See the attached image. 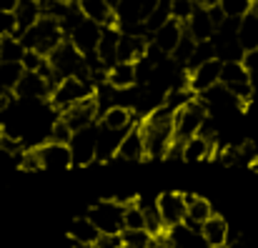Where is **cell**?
Listing matches in <instances>:
<instances>
[{
    "instance_id": "6da1fadb",
    "label": "cell",
    "mask_w": 258,
    "mask_h": 248,
    "mask_svg": "<svg viewBox=\"0 0 258 248\" xmlns=\"http://www.w3.org/2000/svg\"><path fill=\"white\" fill-rule=\"evenodd\" d=\"M20 40H23V45L28 50H38L43 55H50L66 40V33L60 28V20H55V18H50V15L43 13V18L20 35Z\"/></svg>"
},
{
    "instance_id": "7a4b0ae2",
    "label": "cell",
    "mask_w": 258,
    "mask_h": 248,
    "mask_svg": "<svg viewBox=\"0 0 258 248\" xmlns=\"http://www.w3.org/2000/svg\"><path fill=\"white\" fill-rule=\"evenodd\" d=\"M208 105L201 95H196L188 105L175 110V128H173V141L175 143H188L193 136L201 133L203 120L208 118Z\"/></svg>"
},
{
    "instance_id": "3957f363",
    "label": "cell",
    "mask_w": 258,
    "mask_h": 248,
    "mask_svg": "<svg viewBox=\"0 0 258 248\" xmlns=\"http://www.w3.org/2000/svg\"><path fill=\"white\" fill-rule=\"evenodd\" d=\"M95 88H98V85H95L93 81L78 78V76H71V78H63V81L53 88V93H50L48 100H50V105H53L58 113H63L66 108H71V105L86 100V98H90V95H95Z\"/></svg>"
},
{
    "instance_id": "277c9868",
    "label": "cell",
    "mask_w": 258,
    "mask_h": 248,
    "mask_svg": "<svg viewBox=\"0 0 258 248\" xmlns=\"http://www.w3.org/2000/svg\"><path fill=\"white\" fill-rule=\"evenodd\" d=\"M125 203L123 201H100L88 211V218L98 226L100 233H118L123 231Z\"/></svg>"
},
{
    "instance_id": "5b68a950",
    "label": "cell",
    "mask_w": 258,
    "mask_h": 248,
    "mask_svg": "<svg viewBox=\"0 0 258 248\" xmlns=\"http://www.w3.org/2000/svg\"><path fill=\"white\" fill-rule=\"evenodd\" d=\"M71 153H73V168H86L98 156V126H88L73 133L71 138Z\"/></svg>"
},
{
    "instance_id": "8992f818",
    "label": "cell",
    "mask_w": 258,
    "mask_h": 248,
    "mask_svg": "<svg viewBox=\"0 0 258 248\" xmlns=\"http://www.w3.org/2000/svg\"><path fill=\"white\" fill-rule=\"evenodd\" d=\"M38 156L40 170H68L73 168V153L68 143H58V141H48L33 148Z\"/></svg>"
},
{
    "instance_id": "52a82bcc",
    "label": "cell",
    "mask_w": 258,
    "mask_h": 248,
    "mask_svg": "<svg viewBox=\"0 0 258 248\" xmlns=\"http://www.w3.org/2000/svg\"><path fill=\"white\" fill-rule=\"evenodd\" d=\"M60 118H63V120L71 126V131L76 133V131H81V128L95 126V120L100 118V103H98L95 95H90L86 100H81V103L66 108V110L60 113Z\"/></svg>"
},
{
    "instance_id": "ba28073f",
    "label": "cell",
    "mask_w": 258,
    "mask_h": 248,
    "mask_svg": "<svg viewBox=\"0 0 258 248\" xmlns=\"http://www.w3.org/2000/svg\"><path fill=\"white\" fill-rule=\"evenodd\" d=\"M100 35H103V25L90 20V18H83L68 35V40L83 53V55H90L98 50V43H100Z\"/></svg>"
},
{
    "instance_id": "9c48e42d",
    "label": "cell",
    "mask_w": 258,
    "mask_h": 248,
    "mask_svg": "<svg viewBox=\"0 0 258 248\" xmlns=\"http://www.w3.org/2000/svg\"><path fill=\"white\" fill-rule=\"evenodd\" d=\"M221 71H223V60L221 58H211V60L196 66L193 71H188V85L201 95L208 88H213V85L221 83Z\"/></svg>"
},
{
    "instance_id": "30bf717a",
    "label": "cell",
    "mask_w": 258,
    "mask_h": 248,
    "mask_svg": "<svg viewBox=\"0 0 258 248\" xmlns=\"http://www.w3.org/2000/svg\"><path fill=\"white\" fill-rule=\"evenodd\" d=\"M156 206L163 216V223L166 228H173L178 223L185 221V211H188V201L183 193H175V191H168V193H161L156 198Z\"/></svg>"
},
{
    "instance_id": "8fae6325",
    "label": "cell",
    "mask_w": 258,
    "mask_h": 248,
    "mask_svg": "<svg viewBox=\"0 0 258 248\" xmlns=\"http://www.w3.org/2000/svg\"><path fill=\"white\" fill-rule=\"evenodd\" d=\"M50 93H53L50 81H48L43 73H38V71H25L23 78H20V83H18V88H15V95L23 98V100L50 98Z\"/></svg>"
},
{
    "instance_id": "7c38bea8",
    "label": "cell",
    "mask_w": 258,
    "mask_h": 248,
    "mask_svg": "<svg viewBox=\"0 0 258 248\" xmlns=\"http://www.w3.org/2000/svg\"><path fill=\"white\" fill-rule=\"evenodd\" d=\"M125 133L128 131H123V128H108L100 123L98 126V156H95V161L108 163L113 156H118V148H120Z\"/></svg>"
},
{
    "instance_id": "4fadbf2b",
    "label": "cell",
    "mask_w": 258,
    "mask_h": 248,
    "mask_svg": "<svg viewBox=\"0 0 258 248\" xmlns=\"http://www.w3.org/2000/svg\"><path fill=\"white\" fill-rule=\"evenodd\" d=\"M183 33H185V25H183L180 20L171 18L163 28H158V30L151 35V43L158 45L166 55H173L175 48H178V43H180V38H183Z\"/></svg>"
},
{
    "instance_id": "5bb4252c",
    "label": "cell",
    "mask_w": 258,
    "mask_h": 248,
    "mask_svg": "<svg viewBox=\"0 0 258 248\" xmlns=\"http://www.w3.org/2000/svg\"><path fill=\"white\" fill-rule=\"evenodd\" d=\"M168 246L171 248H211L206 243L203 233L198 228H190L185 221L168 228Z\"/></svg>"
},
{
    "instance_id": "9a60e30c",
    "label": "cell",
    "mask_w": 258,
    "mask_h": 248,
    "mask_svg": "<svg viewBox=\"0 0 258 248\" xmlns=\"http://www.w3.org/2000/svg\"><path fill=\"white\" fill-rule=\"evenodd\" d=\"M185 30L196 38V40H211L213 35H216V23H213V18H211V13H208V5H198L196 10H193V15L188 18V23H185Z\"/></svg>"
},
{
    "instance_id": "2e32d148",
    "label": "cell",
    "mask_w": 258,
    "mask_h": 248,
    "mask_svg": "<svg viewBox=\"0 0 258 248\" xmlns=\"http://www.w3.org/2000/svg\"><path fill=\"white\" fill-rule=\"evenodd\" d=\"M118 158L131 161V163L146 158V138H143V131H141L138 123L125 133V138H123V143H120V148H118Z\"/></svg>"
},
{
    "instance_id": "e0dca14e",
    "label": "cell",
    "mask_w": 258,
    "mask_h": 248,
    "mask_svg": "<svg viewBox=\"0 0 258 248\" xmlns=\"http://www.w3.org/2000/svg\"><path fill=\"white\" fill-rule=\"evenodd\" d=\"M118 43H120V28L118 25H103V35H100L95 53L108 68L118 63Z\"/></svg>"
},
{
    "instance_id": "ac0fdd59",
    "label": "cell",
    "mask_w": 258,
    "mask_h": 248,
    "mask_svg": "<svg viewBox=\"0 0 258 248\" xmlns=\"http://www.w3.org/2000/svg\"><path fill=\"white\" fill-rule=\"evenodd\" d=\"M201 233L206 238V243L211 248H226L231 241V231H228V223L221 218V216H211L203 226H201Z\"/></svg>"
},
{
    "instance_id": "d6986e66",
    "label": "cell",
    "mask_w": 258,
    "mask_h": 248,
    "mask_svg": "<svg viewBox=\"0 0 258 248\" xmlns=\"http://www.w3.org/2000/svg\"><path fill=\"white\" fill-rule=\"evenodd\" d=\"M113 88L118 90H125V88H133L138 85V71H136V63H128V60H118L115 66L108 68V78Z\"/></svg>"
},
{
    "instance_id": "ffe728a7",
    "label": "cell",
    "mask_w": 258,
    "mask_h": 248,
    "mask_svg": "<svg viewBox=\"0 0 258 248\" xmlns=\"http://www.w3.org/2000/svg\"><path fill=\"white\" fill-rule=\"evenodd\" d=\"M78 5L90 20H95L100 25H118V15L108 5V0H78Z\"/></svg>"
},
{
    "instance_id": "44dd1931",
    "label": "cell",
    "mask_w": 258,
    "mask_h": 248,
    "mask_svg": "<svg viewBox=\"0 0 258 248\" xmlns=\"http://www.w3.org/2000/svg\"><path fill=\"white\" fill-rule=\"evenodd\" d=\"M238 40H241V45H243L246 53L258 50V8L248 10L238 20Z\"/></svg>"
},
{
    "instance_id": "7402d4cb",
    "label": "cell",
    "mask_w": 258,
    "mask_h": 248,
    "mask_svg": "<svg viewBox=\"0 0 258 248\" xmlns=\"http://www.w3.org/2000/svg\"><path fill=\"white\" fill-rule=\"evenodd\" d=\"M218 143L216 138H206V136H193L188 143H185V153H183V161H206L211 158L213 153H218Z\"/></svg>"
},
{
    "instance_id": "603a6c76",
    "label": "cell",
    "mask_w": 258,
    "mask_h": 248,
    "mask_svg": "<svg viewBox=\"0 0 258 248\" xmlns=\"http://www.w3.org/2000/svg\"><path fill=\"white\" fill-rule=\"evenodd\" d=\"M185 201H188L185 223H188L190 228H198V231H201V226L213 216V206H211L203 196H185Z\"/></svg>"
},
{
    "instance_id": "cb8c5ba5",
    "label": "cell",
    "mask_w": 258,
    "mask_h": 248,
    "mask_svg": "<svg viewBox=\"0 0 258 248\" xmlns=\"http://www.w3.org/2000/svg\"><path fill=\"white\" fill-rule=\"evenodd\" d=\"M15 18H18V38H20L28 28H33L43 18V3H38V0H18Z\"/></svg>"
},
{
    "instance_id": "d4e9b609",
    "label": "cell",
    "mask_w": 258,
    "mask_h": 248,
    "mask_svg": "<svg viewBox=\"0 0 258 248\" xmlns=\"http://www.w3.org/2000/svg\"><path fill=\"white\" fill-rule=\"evenodd\" d=\"M100 123L108 126V128H123V131H131L136 126V110L128 108V105H110L103 115H100Z\"/></svg>"
},
{
    "instance_id": "484cf974",
    "label": "cell",
    "mask_w": 258,
    "mask_h": 248,
    "mask_svg": "<svg viewBox=\"0 0 258 248\" xmlns=\"http://www.w3.org/2000/svg\"><path fill=\"white\" fill-rule=\"evenodd\" d=\"M98 236H100V231H98V226L88 216L86 218H76L71 223V228H68V238L73 243H95Z\"/></svg>"
},
{
    "instance_id": "4316f807",
    "label": "cell",
    "mask_w": 258,
    "mask_h": 248,
    "mask_svg": "<svg viewBox=\"0 0 258 248\" xmlns=\"http://www.w3.org/2000/svg\"><path fill=\"white\" fill-rule=\"evenodd\" d=\"M25 68L23 63H8V60H0V95L5 93H15L18 83L23 78Z\"/></svg>"
},
{
    "instance_id": "83f0119b",
    "label": "cell",
    "mask_w": 258,
    "mask_h": 248,
    "mask_svg": "<svg viewBox=\"0 0 258 248\" xmlns=\"http://www.w3.org/2000/svg\"><path fill=\"white\" fill-rule=\"evenodd\" d=\"M123 231H146V211L136 201L125 203V216H123Z\"/></svg>"
},
{
    "instance_id": "f1b7e54d",
    "label": "cell",
    "mask_w": 258,
    "mask_h": 248,
    "mask_svg": "<svg viewBox=\"0 0 258 248\" xmlns=\"http://www.w3.org/2000/svg\"><path fill=\"white\" fill-rule=\"evenodd\" d=\"M25 45L18 35H8L3 38V58L0 60H8V63H23V55H25Z\"/></svg>"
},
{
    "instance_id": "f546056e",
    "label": "cell",
    "mask_w": 258,
    "mask_h": 248,
    "mask_svg": "<svg viewBox=\"0 0 258 248\" xmlns=\"http://www.w3.org/2000/svg\"><path fill=\"white\" fill-rule=\"evenodd\" d=\"M211 58H218V55H216L213 38H211V40H198V43H196V50H193V55H190V60H188V66H185V71H193L196 66H201V63L211 60Z\"/></svg>"
},
{
    "instance_id": "4dcf8cb0",
    "label": "cell",
    "mask_w": 258,
    "mask_h": 248,
    "mask_svg": "<svg viewBox=\"0 0 258 248\" xmlns=\"http://www.w3.org/2000/svg\"><path fill=\"white\" fill-rule=\"evenodd\" d=\"M221 3V8H223V13H226V18H243L248 10H253V0H218Z\"/></svg>"
},
{
    "instance_id": "1f68e13d",
    "label": "cell",
    "mask_w": 258,
    "mask_h": 248,
    "mask_svg": "<svg viewBox=\"0 0 258 248\" xmlns=\"http://www.w3.org/2000/svg\"><path fill=\"white\" fill-rule=\"evenodd\" d=\"M125 248H153V236L148 231H123Z\"/></svg>"
},
{
    "instance_id": "d6a6232c",
    "label": "cell",
    "mask_w": 258,
    "mask_h": 248,
    "mask_svg": "<svg viewBox=\"0 0 258 248\" xmlns=\"http://www.w3.org/2000/svg\"><path fill=\"white\" fill-rule=\"evenodd\" d=\"M196 8H198V3H196V0H173V18H175V20H180V23L185 25Z\"/></svg>"
},
{
    "instance_id": "836d02e7",
    "label": "cell",
    "mask_w": 258,
    "mask_h": 248,
    "mask_svg": "<svg viewBox=\"0 0 258 248\" xmlns=\"http://www.w3.org/2000/svg\"><path fill=\"white\" fill-rule=\"evenodd\" d=\"M0 35H18V18L15 10H0Z\"/></svg>"
},
{
    "instance_id": "e575fe53",
    "label": "cell",
    "mask_w": 258,
    "mask_h": 248,
    "mask_svg": "<svg viewBox=\"0 0 258 248\" xmlns=\"http://www.w3.org/2000/svg\"><path fill=\"white\" fill-rule=\"evenodd\" d=\"M95 248H125V238H123V231L118 233H100L95 238Z\"/></svg>"
},
{
    "instance_id": "d590c367",
    "label": "cell",
    "mask_w": 258,
    "mask_h": 248,
    "mask_svg": "<svg viewBox=\"0 0 258 248\" xmlns=\"http://www.w3.org/2000/svg\"><path fill=\"white\" fill-rule=\"evenodd\" d=\"M45 60H48V55H43V53H38V50H25V55H23V68H25V71H40V68L45 66Z\"/></svg>"
},
{
    "instance_id": "8d00e7d4",
    "label": "cell",
    "mask_w": 258,
    "mask_h": 248,
    "mask_svg": "<svg viewBox=\"0 0 258 248\" xmlns=\"http://www.w3.org/2000/svg\"><path fill=\"white\" fill-rule=\"evenodd\" d=\"M18 0H0V10H15Z\"/></svg>"
},
{
    "instance_id": "74e56055",
    "label": "cell",
    "mask_w": 258,
    "mask_h": 248,
    "mask_svg": "<svg viewBox=\"0 0 258 248\" xmlns=\"http://www.w3.org/2000/svg\"><path fill=\"white\" fill-rule=\"evenodd\" d=\"M73 248H95L93 243H73Z\"/></svg>"
},
{
    "instance_id": "f35d334b",
    "label": "cell",
    "mask_w": 258,
    "mask_h": 248,
    "mask_svg": "<svg viewBox=\"0 0 258 248\" xmlns=\"http://www.w3.org/2000/svg\"><path fill=\"white\" fill-rule=\"evenodd\" d=\"M108 5H110V8H113V10H115V8H118V5H120V0H108Z\"/></svg>"
},
{
    "instance_id": "ab89813d",
    "label": "cell",
    "mask_w": 258,
    "mask_h": 248,
    "mask_svg": "<svg viewBox=\"0 0 258 248\" xmlns=\"http://www.w3.org/2000/svg\"><path fill=\"white\" fill-rule=\"evenodd\" d=\"M251 168H253V170H256V173H258V158H256V161H253V163H251Z\"/></svg>"
},
{
    "instance_id": "60d3db41",
    "label": "cell",
    "mask_w": 258,
    "mask_h": 248,
    "mask_svg": "<svg viewBox=\"0 0 258 248\" xmlns=\"http://www.w3.org/2000/svg\"><path fill=\"white\" fill-rule=\"evenodd\" d=\"M0 58H3V35H0Z\"/></svg>"
},
{
    "instance_id": "b9f144b4",
    "label": "cell",
    "mask_w": 258,
    "mask_h": 248,
    "mask_svg": "<svg viewBox=\"0 0 258 248\" xmlns=\"http://www.w3.org/2000/svg\"><path fill=\"white\" fill-rule=\"evenodd\" d=\"M38 3H43V5H45V3H50V0H38Z\"/></svg>"
}]
</instances>
